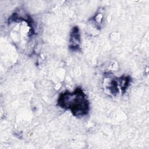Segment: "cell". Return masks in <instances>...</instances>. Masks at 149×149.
I'll use <instances>...</instances> for the list:
<instances>
[{
  "label": "cell",
  "mask_w": 149,
  "mask_h": 149,
  "mask_svg": "<svg viewBox=\"0 0 149 149\" xmlns=\"http://www.w3.org/2000/svg\"><path fill=\"white\" fill-rule=\"evenodd\" d=\"M59 107L69 110L76 117L86 116L90 111V103L87 95L81 87H77L73 91L62 93L58 99Z\"/></svg>",
  "instance_id": "obj_1"
},
{
  "label": "cell",
  "mask_w": 149,
  "mask_h": 149,
  "mask_svg": "<svg viewBox=\"0 0 149 149\" xmlns=\"http://www.w3.org/2000/svg\"><path fill=\"white\" fill-rule=\"evenodd\" d=\"M80 33L78 27L74 26L72 28L70 33L69 48L72 51H79L80 48Z\"/></svg>",
  "instance_id": "obj_2"
},
{
  "label": "cell",
  "mask_w": 149,
  "mask_h": 149,
  "mask_svg": "<svg viewBox=\"0 0 149 149\" xmlns=\"http://www.w3.org/2000/svg\"><path fill=\"white\" fill-rule=\"evenodd\" d=\"M118 80L120 91L122 94H124L130 85L131 77L129 76H122V77L118 78Z\"/></svg>",
  "instance_id": "obj_3"
}]
</instances>
